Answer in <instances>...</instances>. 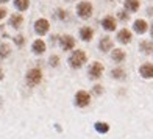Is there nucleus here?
I'll use <instances>...</instances> for the list:
<instances>
[{
  "label": "nucleus",
  "mask_w": 153,
  "mask_h": 139,
  "mask_svg": "<svg viewBox=\"0 0 153 139\" xmlns=\"http://www.w3.org/2000/svg\"><path fill=\"white\" fill-rule=\"evenodd\" d=\"M41 78H42V75H41V71H39V69H31V71L27 74V83H28L30 86L39 85Z\"/></svg>",
  "instance_id": "obj_2"
},
{
  "label": "nucleus",
  "mask_w": 153,
  "mask_h": 139,
  "mask_svg": "<svg viewBox=\"0 0 153 139\" xmlns=\"http://www.w3.org/2000/svg\"><path fill=\"white\" fill-rule=\"evenodd\" d=\"M113 77L114 78H123L125 77L123 71H122V69H116V71H113Z\"/></svg>",
  "instance_id": "obj_21"
},
{
  "label": "nucleus",
  "mask_w": 153,
  "mask_h": 139,
  "mask_svg": "<svg viewBox=\"0 0 153 139\" xmlns=\"http://www.w3.org/2000/svg\"><path fill=\"white\" fill-rule=\"evenodd\" d=\"M16 42H17L19 45H22V42H24V39L20 38V36H17V38H16Z\"/></svg>",
  "instance_id": "obj_25"
},
{
  "label": "nucleus",
  "mask_w": 153,
  "mask_h": 139,
  "mask_svg": "<svg viewBox=\"0 0 153 139\" xmlns=\"http://www.w3.org/2000/svg\"><path fill=\"white\" fill-rule=\"evenodd\" d=\"M125 8L128 11H136L139 8V0H125Z\"/></svg>",
  "instance_id": "obj_14"
},
{
  "label": "nucleus",
  "mask_w": 153,
  "mask_h": 139,
  "mask_svg": "<svg viewBox=\"0 0 153 139\" xmlns=\"http://www.w3.org/2000/svg\"><path fill=\"white\" fill-rule=\"evenodd\" d=\"M0 2H8V0H0Z\"/></svg>",
  "instance_id": "obj_28"
},
{
  "label": "nucleus",
  "mask_w": 153,
  "mask_h": 139,
  "mask_svg": "<svg viewBox=\"0 0 153 139\" xmlns=\"http://www.w3.org/2000/svg\"><path fill=\"white\" fill-rule=\"evenodd\" d=\"M119 17L120 19H128V14H125V13H119Z\"/></svg>",
  "instance_id": "obj_26"
},
{
  "label": "nucleus",
  "mask_w": 153,
  "mask_h": 139,
  "mask_svg": "<svg viewBox=\"0 0 153 139\" xmlns=\"http://www.w3.org/2000/svg\"><path fill=\"white\" fill-rule=\"evenodd\" d=\"M102 24H103V27H105V30H108V31H113L116 28V20H114V17H111V16L103 19Z\"/></svg>",
  "instance_id": "obj_9"
},
{
  "label": "nucleus",
  "mask_w": 153,
  "mask_h": 139,
  "mask_svg": "<svg viewBox=\"0 0 153 139\" xmlns=\"http://www.w3.org/2000/svg\"><path fill=\"white\" fill-rule=\"evenodd\" d=\"M6 16V10L5 8H0V19H3Z\"/></svg>",
  "instance_id": "obj_24"
},
{
  "label": "nucleus",
  "mask_w": 153,
  "mask_h": 139,
  "mask_svg": "<svg viewBox=\"0 0 153 139\" xmlns=\"http://www.w3.org/2000/svg\"><path fill=\"white\" fill-rule=\"evenodd\" d=\"M123 58H125L123 50H120V48H114V52H113V59L117 61V62H120V61H123Z\"/></svg>",
  "instance_id": "obj_17"
},
{
  "label": "nucleus",
  "mask_w": 153,
  "mask_h": 139,
  "mask_svg": "<svg viewBox=\"0 0 153 139\" xmlns=\"http://www.w3.org/2000/svg\"><path fill=\"white\" fill-rule=\"evenodd\" d=\"M141 75L144 78H153V64H144L141 67Z\"/></svg>",
  "instance_id": "obj_8"
},
{
  "label": "nucleus",
  "mask_w": 153,
  "mask_h": 139,
  "mask_svg": "<svg viewBox=\"0 0 153 139\" xmlns=\"http://www.w3.org/2000/svg\"><path fill=\"white\" fill-rule=\"evenodd\" d=\"M119 41L122 44H128L131 41V31H128L127 28H123L119 31Z\"/></svg>",
  "instance_id": "obj_10"
},
{
  "label": "nucleus",
  "mask_w": 153,
  "mask_h": 139,
  "mask_svg": "<svg viewBox=\"0 0 153 139\" xmlns=\"http://www.w3.org/2000/svg\"><path fill=\"white\" fill-rule=\"evenodd\" d=\"M102 74H103V66L100 62H94V64L89 67V75H91V78H99Z\"/></svg>",
  "instance_id": "obj_6"
},
{
  "label": "nucleus",
  "mask_w": 153,
  "mask_h": 139,
  "mask_svg": "<svg viewBox=\"0 0 153 139\" xmlns=\"http://www.w3.org/2000/svg\"><path fill=\"white\" fill-rule=\"evenodd\" d=\"M14 5H16V8L20 10V11H24L28 8V5H30V0H14Z\"/></svg>",
  "instance_id": "obj_18"
},
{
  "label": "nucleus",
  "mask_w": 153,
  "mask_h": 139,
  "mask_svg": "<svg viewBox=\"0 0 153 139\" xmlns=\"http://www.w3.org/2000/svg\"><path fill=\"white\" fill-rule=\"evenodd\" d=\"M152 36H153V27H152Z\"/></svg>",
  "instance_id": "obj_29"
},
{
  "label": "nucleus",
  "mask_w": 153,
  "mask_h": 139,
  "mask_svg": "<svg viewBox=\"0 0 153 139\" xmlns=\"http://www.w3.org/2000/svg\"><path fill=\"white\" fill-rule=\"evenodd\" d=\"M133 27H134L136 33H145V30H147V24H145V20H142V19L136 20V22L133 24Z\"/></svg>",
  "instance_id": "obj_12"
},
{
  "label": "nucleus",
  "mask_w": 153,
  "mask_h": 139,
  "mask_svg": "<svg viewBox=\"0 0 153 139\" xmlns=\"http://www.w3.org/2000/svg\"><path fill=\"white\" fill-rule=\"evenodd\" d=\"M3 78V72H2V69H0V80Z\"/></svg>",
  "instance_id": "obj_27"
},
{
  "label": "nucleus",
  "mask_w": 153,
  "mask_h": 139,
  "mask_svg": "<svg viewBox=\"0 0 153 139\" xmlns=\"http://www.w3.org/2000/svg\"><path fill=\"white\" fill-rule=\"evenodd\" d=\"M48 22L45 19H39V20H36V24H34V30H36V33L38 34H45L47 31H48Z\"/></svg>",
  "instance_id": "obj_4"
},
{
  "label": "nucleus",
  "mask_w": 153,
  "mask_h": 139,
  "mask_svg": "<svg viewBox=\"0 0 153 139\" xmlns=\"http://www.w3.org/2000/svg\"><path fill=\"white\" fill-rule=\"evenodd\" d=\"M92 34H94V31H92V28H89V27H85V28L80 30V36H81L83 41H91Z\"/></svg>",
  "instance_id": "obj_11"
},
{
  "label": "nucleus",
  "mask_w": 153,
  "mask_h": 139,
  "mask_svg": "<svg viewBox=\"0 0 153 139\" xmlns=\"http://www.w3.org/2000/svg\"><path fill=\"white\" fill-rule=\"evenodd\" d=\"M95 128H97V131H100V133H106V131L109 130V127H108L105 122H97L95 123Z\"/></svg>",
  "instance_id": "obj_19"
},
{
  "label": "nucleus",
  "mask_w": 153,
  "mask_h": 139,
  "mask_svg": "<svg viewBox=\"0 0 153 139\" xmlns=\"http://www.w3.org/2000/svg\"><path fill=\"white\" fill-rule=\"evenodd\" d=\"M33 52H34V53H44V52H45L44 41H41V39L34 41V42H33Z\"/></svg>",
  "instance_id": "obj_13"
},
{
  "label": "nucleus",
  "mask_w": 153,
  "mask_h": 139,
  "mask_svg": "<svg viewBox=\"0 0 153 139\" xmlns=\"http://www.w3.org/2000/svg\"><path fill=\"white\" fill-rule=\"evenodd\" d=\"M141 45L144 47V52H150V42H142Z\"/></svg>",
  "instance_id": "obj_22"
},
{
  "label": "nucleus",
  "mask_w": 153,
  "mask_h": 139,
  "mask_svg": "<svg viewBox=\"0 0 153 139\" xmlns=\"http://www.w3.org/2000/svg\"><path fill=\"white\" fill-rule=\"evenodd\" d=\"M10 55V47L6 44H0V58H5Z\"/></svg>",
  "instance_id": "obj_20"
},
{
  "label": "nucleus",
  "mask_w": 153,
  "mask_h": 139,
  "mask_svg": "<svg viewBox=\"0 0 153 139\" xmlns=\"http://www.w3.org/2000/svg\"><path fill=\"white\" fill-rule=\"evenodd\" d=\"M100 48L103 52H108L109 48H113V42H111V39L106 36V38H103L102 41H100Z\"/></svg>",
  "instance_id": "obj_16"
},
{
  "label": "nucleus",
  "mask_w": 153,
  "mask_h": 139,
  "mask_svg": "<svg viewBox=\"0 0 153 139\" xmlns=\"http://www.w3.org/2000/svg\"><path fill=\"white\" fill-rule=\"evenodd\" d=\"M50 64L56 66V64H58V56H53V58H50Z\"/></svg>",
  "instance_id": "obj_23"
},
{
  "label": "nucleus",
  "mask_w": 153,
  "mask_h": 139,
  "mask_svg": "<svg viewBox=\"0 0 153 139\" xmlns=\"http://www.w3.org/2000/svg\"><path fill=\"white\" fill-rule=\"evenodd\" d=\"M22 22H24V19H22V16H19V14H13L11 19H10V24L14 27V28H19Z\"/></svg>",
  "instance_id": "obj_15"
},
{
  "label": "nucleus",
  "mask_w": 153,
  "mask_h": 139,
  "mask_svg": "<svg viewBox=\"0 0 153 139\" xmlns=\"http://www.w3.org/2000/svg\"><path fill=\"white\" fill-rule=\"evenodd\" d=\"M61 45H62V48H64V50H71V48H74V45H75V41H74L72 36L66 34V36L61 38Z\"/></svg>",
  "instance_id": "obj_7"
},
{
  "label": "nucleus",
  "mask_w": 153,
  "mask_h": 139,
  "mask_svg": "<svg viewBox=\"0 0 153 139\" xmlns=\"http://www.w3.org/2000/svg\"><path fill=\"white\" fill-rule=\"evenodd\" d=\"M75 103L78 106H86L89 105V94H86L85 91H80L78 94L75 95Z\"/></svg>",
  "instance_id": "obj_5"
},
{
  "label": "nucleus",
  "mask_w": 153,
  "mask_h": 139,
  "mask_svg": "<svg viewBox=\"0 0 153 139\" xmlns=\"http://www.w3.org/2000/svg\"><path fill=\"white\" fill-rule=\"evenodd\" d=\"M71 66L72 67H81L83 64H85V61H86V55H85V52H81V50H76V52H74L72 53V56H71Z\"/></svg>",
  "instance_id": "obj_1"
},
{
  "label": "nucleus",
  "mask_w": 153,
  "mask_h": 139,
  "mask_svg": "<svg viewBox=\"0 0 153 139\" xmlns=\"http://www.w3.org/2000/svg\"><path fill=\"white\" fill-rule=\"evenodd\" d=\"M76 11H78V16L83 17V19H88L89 16L92 14V5L89 2H81L78 5V8H76Z\"/></svg>",
  "instance_id": "obj_3"
}]
</instances>
